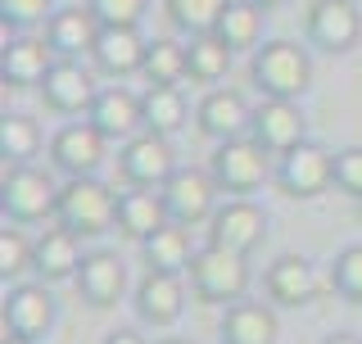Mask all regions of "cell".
<instances>
[{"instance_id": "obj_12", "label": "cell", "mask_w": 362, "mask_h": 344, "mask_svg": "<svg viewBox=\"0 0 362 344\" xmlns=\"http://www.w3.org/2000/svg\"><path fill=\"white\" fill-rule=\"evenodd\" d=\"M0 317H5V336L41 340L54 326V294L45 290V281L41 285H14V290H5Z\"/></svg>"}, {"instance_id": "obj_3", "label": "cell", "mask_w": 362, "mask_h": 344, "mask_svg": "<svg viewBox=\"0 0 362 344\" xmlns=\"http://www.w3.org/2000/svg\"><path fill=\"white\" fill-rule=\"evenodd\" d=\"M249 254L222 245H204L190 258V290L199 304H240L249 290Z\"/></svg>"}, {"instance_id": "obj_1", "label": "cell", "mask_w": 362, "mask_h": 344, "mask_svg": "<svg viewBox=\"0 0 362 344\" xmlns=\"http://www.w3.org/2000/svg\"><path fill=\"white\" fill-rule=\"evenodd\" d=\"M59 227L73 236H105L118 222V195H113L100 177H68L59 186V204H54Z\"/></svg>"}, {"instance_id": "obj_25", "label": "cell", "mask_w": 362, "mask_h": 344, "mask_svg": "<svg viewBox=\"0 0 362 344\" xmlns=\"http://www.w3.org/2000/svg\"><path fill=\"white\" fill-rule=\"evenodd\" d=\"M267 294L276 299L281 308H303L313 299V263L303 258V254H281L276 263L267 268Z\"/></svg>"}, {"instance_id": "obj_10", "label": "cell", "mask_w": 362, "mask_h": 344, "mask_svg": "<svg viewBox=\"0 0 362 344\" xmlns=\"http://www.w3.org/2000/svg\"><path fill=\"white\" fill-rule=\"evenodd\" d=\"M50 159L68 177H95L100 164H105V132L90 118L86 122H64V127L50 136Z\"/></svg>"}, {"instance_id": "obj_38", "label": "cell", "mask_w": 362, "mask_h": 344, "mask_svg": "<svg viewBox=\"0 0 362 344\" xmlns=\"http://www.w3.org/2000/svg\"><path fill=\"white\" fill-rule=\"evenodd\" d=\"M105 344H150V340H145V336H136V331H113V336H109Z\"/></svg>"}, {"instance_id": "obj_22", "label": "cell", "mask_w": 362, "mask_h": 344, "mask_svg": "<svg viewBox=\"0 0 362 344\" xmlns=\"http://www.w3.org/2000/svg\"><path fill=\"white\" fill-rule=\"evenodd\" d=\"M54 68V45L41 37H18L5 41V55H0V73H5L9 86H41L45 73Z\"/></svg>"}, {"instance_id": "obj_36", "label": "cell", "mask_w": 362, "mask_h": 344, "mask_svg": "<svg viewBox=\"0 0 362 344\" xmlns=\"http://www.w3.org/2000/svg\"><path fill=\"white\" fill-rule=\"evenodd\" d=\"M335 186L344 195H354V200H362V145L335 154Z\"/></svg>"}, {"instance_id": "obj_21", "label": "cell", "mask_w": 362, "mask_h": 344, "mask_svg": "<svg viewBox=\"0 0 362 344\" xmlns=\"http://www.w3.org/2000/svg\"><path fill=\"white\" fill-rule=\"evenodd\" d=\"M145 50H150V41L136 28H100V41L90 50V59L100 64V73L127 77V73H141L145 68Z\"/></svg>"}, {"instance_id": "obj_32", "label": "cell", "mask_w": 362, "mask_h": 344, "mask_svg": "<svg viewBox=\"0 0 362 344\" xmlns=\"http://www.w3.org/2000/svg\"><path fill=\"white\" fill-rule=\"evenodd\" d=\"M226 0H168V18H173L177 32H186V37H204V32L218 28Z\"/></svg>"}, {"instance_id": "obj_28", "label": "cell", "mask_w": 362, "mask_h": 344, "mask_svg": "<svg viewBox=\"0 0 362 344\" xmlns=\"http://www.w3.org/2000/svg\"><path fill=\"white\" fill-rule=\"evenodd\" d=\"M141 109H145V132H158V136L181 132L186 127V113H190L181 86H145Z\"/></svg>"}, {"instance_id": "obj_15", "label": "cell", "mask_w": 362, "mask_h": 344, "mask_svg": "<svg viewBox=\"0 0 362 344\" xmlns=\"http://www.w3.org/2000/svg\"><path fill=\"white\" fill-rule=\"evenodd\" d=\"M122 290H127V268H122L118 254L95 249V254L82 258V268H77V294L90 308H113L122 299Z\"/></svg>"}, {"instance_id": "obj_4", "label": "cell", "mask_w": 362, "mask_h": 344, "mask_svg": "<svg viewBox=\"0 0 362 344\" xmlns=\"http://www.w3.org/2000/svg\"><path fill=\"white\" fill-rule=\"evenodd\" d=\"M59 204V186L32 164H5V181H0V209L5 222H41Z\"/></svg>"}, {"instance_id": "obj_26", "label": "cell", "mask_w": 362, "mask_h": 344, "mask_svg": "<svg viewBox=\"0 0 362 344\" xmlns=\"http://www.w3.org/2000/svg\"><path fill=\"white\" fill-rule=\"evenodd\" d=\"M141 249H145V268H150V272H177V277L190 272V258H195L190 236H186L181 222H163L154 236L141 240Z\"/></svg>"}, {"instance_id": "obj_31", "label": "cell", "mask_w": 362, "mask_h": 344, "mask_svg": "<svg viewBox=\"0 0 362 344\" xmlns=\"http://www.w3.org/2000/svg\"><path fill=\"white\" fill-rule=\"evenodd\" d=\"M41 150V127L23 113H5L0 118V154L5 164H28L32 154Z\"/></svg>"}, {"instance_id": "obj_11", "label": "cell", "mask_w": 362, "mask_h": 344, "mask_svg": "<svg viewBox=\"0 0 362 344\" xmlns=\"http://www.w3.org/2000/svg\"><path fill=\"white\" fill-rule=\"evenodd\" d=\"M362 37V14L354 0H313L308 5V41L322 45L326 55L354 50Z\"/></svg>"}, {"instance_id": "obj_35", "label": "cell", "mask_w": 362, "mask_h": 344, "mask_svg": "<svg viewBox=\"0 0 362 344\" xmlns=\"http://www.w3.org/2000/svg\"><path fill=\"white\" fill-rule=\"evenodd\" d=\"M86 5L95 9V18L105 28H136L150 9V0H86Z\"/></svg>"}, {"instance_id": "obj_6", "label": "cell", "mask_w": 362, "mask_h": 344, "mask_svg": "<svg viewBox=\"0 0 362 344\" xmlns=\"http://www.w3.org/2000/svg\"><path fill=\"white\" fill-rule=\"evenodd\" d=\"M276 186L290 195V200H317L335 186V154L322 150V145L303 141L294 145L290 154H281V168H276Z\"/></svg>"}, {"instance_id": "obj_2", "label": "cell", "mask_w": 362, "mask_h": 344, "mask_svg": "<svg viewBox=\"0 0 362 344\" xmlns=\"http://www.w3.org/2000/svg\"><path fill=\"white\" fill-rule=\"evenodd\" d=\"M254 86L263 91L267 100H299L303 91L313 86V59L303 45L294 41H267L254 50Z\"/></svg>"}, {"instance_id": "obj_23", "label": "cell", "mask_w": 362, "mask_h": 344, "mask_svg": "<svg viewBox=\"0 0 362 344\" xmlns=\"http://www.w3.org/2000/svg\"><path fill=\"white\" fill-rule=\"evenodd\" d=\"M222 344H276L281 326H276V313H272L267 304H226V317L218 326Z\"/></svg>"}, {"instance_id": "obj_13", "label": "cell", "mask_w": 362, "mask_h": 344, "mask_svg": "<svg viewBox=\"0 0 362 344\" xmlns=\"http://www.w3.org/2000/svg\"><path fill=\"white\" fill-rule=\"evenodd\" d=\"M41 96H45V109H54V113H90L100 91L77 59H54V68L41 82Z\"/></svg>"}, {"instance_id": "obj_33", "label": "cell", "mask_w": 362, "mask_h": 344, "mask_svg": "<svg viewBox=\"0 0 362 344\" xmlns=\"http://www.w3.org/2000/svg\"><path fill=\"white\" fill-rule=\"evenodd\" d=\"M331 285L339 290L344 304H362V245L339 249L331 263Z\"/></svg>"}, {"instance_id": "obj_34", "label": "cell", "mask_w": 362, "mask_h": 344, "mask_svg": "<svg viewBox=\"0 0 362 344\" xmlns=\"http://www.w3.org/2000/svg\"><path fill=\"white\" fill-rule=\"evenodd\" d=\"M32 268V245H28V236L18 231V227H9L5 222V231H0V277H23V272Z\"/></svg>"}, {"instance_id": "obj_42", "label": "cell", "mask_w": 362, "mask_h": 344, "mask_svg": "<svg viewBox=\"0 0 362 344\" xmlns=\"http://www.w3.org/2000/svg\"><path fill=\"white\" fill-rule=\"evenodd\" d=\"M158 344H186V340H177V336H168V340H158Z\"/></svg>"}, {"instance_id": "obj_20", "label": "cell", "mask_w": 362, "mask_h": 344, "mask_svg": "<svg viewBox=\"0 0 362 344\" xmlns=\"http://www.w3.org/2000/svg\"><path fill=\"white\" fill-rule=\"evenodd\" d=\"M100 28L105 23L95 18V9H82V5H73V9H54L50 23H45V41L54 45V55L59 59H73V55H82V50H95V41H100Z\"/></svg>"}, {"instance_id": "obj_39", "label": "cell", "mask_w": 362, "mask_h": 344, "mask_svg": "<svg viewBox=\"0 0 362 344\" xmlns=\"http://www.w3.org/2000/svg\"><path fill=\"white\" fill-rule=\"evenodd\" d=\"M322 344H362L358 336H344V331H335V336H326Z\"/></svg>"}, {"instance_id": "obj_30", "label": "cell", "mask_w": 362, "mask_h": 344, "mask_svg": "<svg viewBox=\"0 0 362 344\" xmlns=\"http://www.w3.org/2000/svg\"><path fill=\"white\" fill-rule=\"evenodd\" d=\"M145 82L150 86H177L181 77H190V59H186V45L158 37L150 41V50H145Z\"/></svg>"}, {"instance_id": "obj_41", "label": "cell", "mask_w": 362, "mask_h": 344, "mask_svg": "<svg viewBox=\"0 0 362 344\" xmlns=\"http://www.w3.org/2000/svg\"><path fill=\"white\" fill-rule=\"evenodd\" d=\"M5 344H37V340H23V336H5Z\"/></svg>"}, {"instance_id": "obj_7", "label": "cell", "mask_w": 362, "mask_h": 344, "mask_svg": "<svg viewBox=\"0 0 362 344\" xmlns=\"http://www.w3.org/2000/svg\"><path fill=\"white\" fill-rule=\"evenodd\" d=\"M158 195H163L168 217L181 222V227H199L218 213V204H213L218 181H213V172H199V168H177L173 177L158 186Z\"/></svg>"}, {"instance_id": "obj_19", "label": "cell", "mask_w": 362, "mask_h": 344, "mask_svg": "<svg viewBox=\"0 0 362 344\" xmlns=\"http://www.w3.org/2000/svg\"><path fill=\"white\" fill-rule=\"evenodd\" d=\"M86 118L105 132V141H132V136H141V127H145L141 96H132V91H122V86L100 91Z\"/></svg>"}, {"instance_id": "obj_37", "label": "cell", "mask_w": 362, "mask_h": 344, "mask_svg": "<svg viewBox=\"0 0 362 344\" xmlns=\"http://www.w3.org/2000/svg\"><path fill=\"white\" fill-rule=\"evenodd\" d=\"M50 14V0H0V18L9 28H32Z\"/></svg>"}, {"instance_id": "obj_9", "label": "cell", "mask_w": 362, "mask_h": 344, "mask_svg": "<svg viewBox=\"0 0 362 344\" xmlns=\"http://www.w3.org/2000/svg\"><path fill=\"white\" fill-rule=\"evenodd\" d=\"M118 168H122V177H127V186L158 190L177 172V154H173V145H168V136L141 132V136H132V141H122Z\"/></svg>"}, {"instance_id": "obj_5", "label": "cell", "mask_w": 362, "mask_h": 344, "mask_svg": "<svg viewBox=\"0 0 362 344\" xmlns=\"http://www.w3.org/2000/svg\"><path fill=\"white\" fill-rule=\"evenodd\" d=\"M213 181L218 190L235 195H254L267 181V150L254 141V136H235V141H218V154H213Z\"/></svg>"}, {"instance_id": "obj_24", "label": "cell", "mask_w": 362, "mask_h": 344, "mask_svg": "<svg viewBox=\"0 0 362 344\" xmlns=\"http://www.w3.org/2000/svg\"><path fill=\"white\" fill-rule=\"evenodd\" d=\"M163 222H173L163 209V195L150 190V186H132L118 195V231H127L132 240H145L154 236Z\"/></svg>"}, {"instance_id": "obj_17", "label": "cell", "mask_w": 362, "mask_h": 344, "mask_svg": "<svg viewBox=\"0 0 362 344\" xmlns=\"http://www.w3.org/2000/svg\"><path fill=\"white\" fill-rule=\"evenodd\" d=\"M195 122H199V132L209 136V141H235V136H245L249 127H254V113H249V105L235 91H209V96L199 100V109H195Z\"/></svg>"}, {"instance_id": "obj_14", "label": "cell", "mask_w": 362, "mask_h": 344, "mask_svg": "<svg viewBox=\"0 0 362 344\" xmlns=\"http://www.w3.org/2000/svg\"><path fill=\"white\" fill-rule=\"evenodd\" d=\"M254 141L267 154H290L294 145H303V113L294 100H263L254 109Z\"/></svg>"}, {"instance_id": "obj_8", "label": "cell", "mask_w": 362, "mask_h": 344, "mask_svg": "<svg viewBox=\"0 0 362 344\" xmlns=\"http://www.w3.org/2000/svg\"><path fill=\"white\" fill-rule=\"evenodd\" d=\"M263 240H267V213L258 209L249 195H245V200L231 195V200L209 217V245L235 249V254H254Z\"/></svg>"}, {"instance_id": "obj_29", "label": "cell", "mask_w": 362, "mask_h": 344, "mask_svg": "<svg viewBox=\"0 0 362 344\" xmlns=\"http://www.w3.org/2000/svg\"><path fill=\"white\" fill-rule=\"evenodd\" d=\"M231 45H226L218 32H204V37H190L186 59H190V77L195 82H222L226 68H231Z\"/></svg>"}, {"instance_id": "obj_16", "label": "cell", "mask_w": 362, "mask_h": 344, "mask_svg": "<svg viewBox=\"0 0 362 344\" xmlns=\"http://www.w3.org/2000/svg\"><path fill=\"white\" fill-rule=\"evenodd\" d=\"M82 236H73L68 227H50L37 245H32V272L54 285V281H77V268H82V245H77Z\"/></svg>"}, {"instance_id": "obj_40", "label": "cell", "mask_w": 362, "mask_h": 344, "mask_svg": "<svg viewBox=\"0 0 362 344\" xmlns=\"http://www.w3.org/2000/svg\"><path fill=\"white\" fill-rule=\"evenodd\" d=\"M249 5H258V9H267V14H272V9H281V5H290V0H249Z\"/></svg>"}, {"instance_id": "obj_18", "label": "cell", "mask_w": 362, "mask_h": 344, "mask_svg": "<svg viewBox=\"0 0 362 344\" xmlns=\"http://www.w3.org/2000/svg\"><path fill=\"white\" fill-rule=\"evenodd\" d=\"M181 308H186V290L177 272H145L136 285V317L150 326H173Z\"/></svg>"}, {"instance_id": "obj_27", "label": "cell", "mask_w": 362, "mask_h": 344, "mask_svg": "<svg viewBox=\"0 0 362 344\" xmlns=\"http://www.w3.org/2000/svg\"><path fill=\"white\" fill-rule=\"evenodd\" d=\"M263 14H267V9L249 5V0H226V9H222V18H218V28H213V32H218L235 55H240V50H258Z\"/></svg>"}]
</instances>
